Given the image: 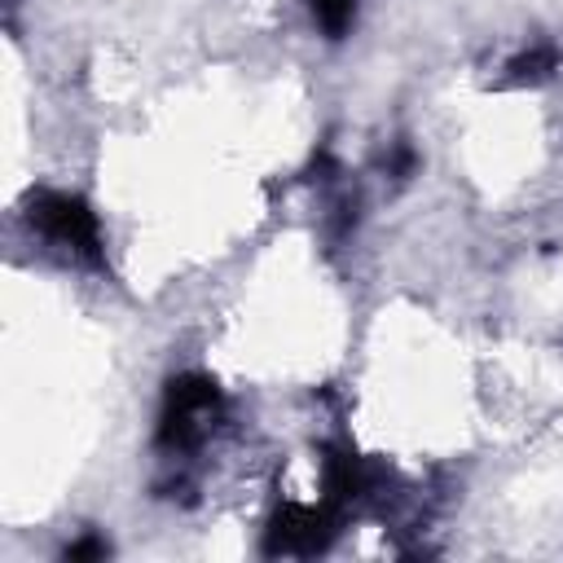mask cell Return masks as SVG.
<instances>
[{"mask_svg": "<svg viewBox=\"0 0 563 563\" xmlns=\"http://www.w3.org/2000/svg\"><path fill=\"white\" fill-rule=\"evenodd\" d=\"M216 418H220V387L202 374H180L163 391L158 444L163 449H194L211 435Z\"/></svg>", "mask_w": 563, "mask_h": 563, "instance_id": "obj_1", "label": "cell"}, {"mask_svg": "<svg viewBox=\"0 0 563 563\" xmlns=\"http://www.w3.org/2000/svg\"><path fill=\"white\" fill-rule=\"evenodd\" d=\"M31 224L48 242L66 246L70 255H79L88 264H101V224H97V211L84 198H75V194H40L31 202Z\"/></svg>", "mask_w": 563, "mask_h": 563, "instance_id": "obj_2", "label": "cell"}, {"mask_svg": "<svg viewBox=\"0 0 563 563\" xmlns=\"http://www.w3.org/2000/svg\"><path fill=\"white\" fill-rule=\"evenodd\" d=\"M334 537V515L330 506H303V501H286L264 532V550L268 554H317L325 550Z\"/></svg>", "mask_w": 563, "mask_h": 563, "instance_id": "obj_3", "label": "cell"}, {"mask_svg": "<svg viewBox=\"0 0 563 563\" xmlns=\"http://www.w3.org/2000/svg\"><path fill=\"white\" fill-rule=\"evenodd\" d=\"M308 13L330 40H343L356 22V0H308Z\"/></svg>", "mask_w": 563, "mask_h": 563, "instance_id": "obj_4", "label": "cell"}, {"mask_svg": "<svg viewBox=\"0 0 563 563\" xmlns=\"http://www.w3.org/2000/svg\"><path fill=\"white\" fill-rule=\"evenodd\" d=\"M106 554H110V545H106L101 537H84V541L66 545V559H70V563H79V559H106Z\"/></svg>", "mask_w": 563, "mask_h": 563, "instance_id": "obj_5", "label": "cell"}]
</instances>
